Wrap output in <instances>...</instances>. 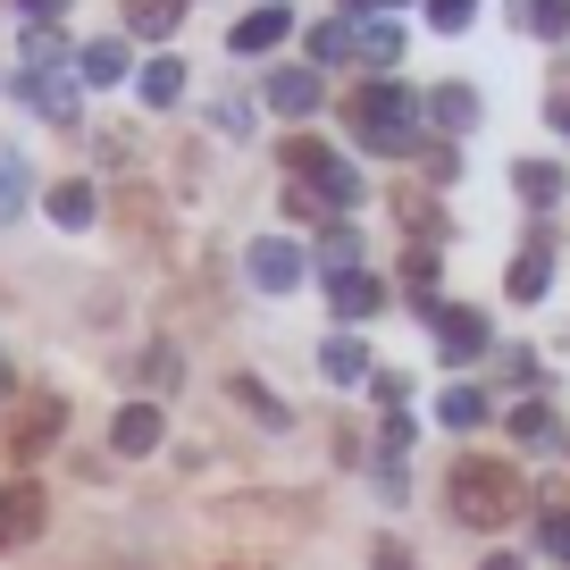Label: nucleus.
Segmentation results:
<instances>
[{"label": "nucleus", "mask_w": 570, "mask_h": 570, "mask_svg": "<svg viewBox=\"0 0 570 570\" xmlns=\"http://www.w3.org/2000/svg\"><path fill=\"white\" fill-rule=\"evenodd\" d=\"M344 126H353L361 142H370V151H411V92L403 85H386V76H377V85H361L353 101H344Z\"/></svg>", "instance_id": "obj_2"}, {"label": "nucleus", "mask_w": 570, "mask_h": 570, "mask_svg": "<svg viewBox=\"0 0 570 570\" xmlns=\"http://www.w3.org/2000/svg\"><path fill=\"white\" fill-rule=\"evenodd\" d=\"M109 445L118 453H160V403H126L109 420Z\"/></svg>", "instance_id": "obj_10"}, {"label": "nucleus", "mask_w": 570, "mask_h": 570, "mask_svg": "<svg viewBox=\"0 0 570 570\" xmlns=\"http://www.w3.org/2000/svg\"><path fill=\"white\" fill-rule=\"evenodd\" d=\"M512 436H520V445H546V436H553V411L546 403H520L512 411Z\"/></svg>", "instance_id": "obj_28"}, {"label": "nucleus", "mask_w": 570, "mask_h": 570, "mask_svg": "<svg viewBox=\"0 0 570 570\" xmlns=\"http://www.w3.org/2000/svg\"><path fill=\"white\" fill-rule=\"evenodd\" d=\"M9 9H18V18H35V26H59V18H68V0H9Z\"/></svg>", "instance_id": "obj_32"}, {"label": "nucleus", "mask_w": 570, "mask_h": 570, "mask_svg": "<svg viewBox=\"0 0 570 570\" xmlns=\"http://www.w3.org/2000/svg\"><path fill=\"white\" fill-rule=\"evenodd\" d=\"M377 570H411V553L403 546H377Z\"/></svg>", "instance_id": "obj_33"}, {"label": "nucleus", "mask_w": 570, "mask_h": 570, "mask_svg": "<svg viewBox=\"0 0 570 570\" xmlns=\"http://www.w3.org/2000/svg\"><path fill=\"white\" fill-rule=\"evenodd\" d=\"M92 210H101V202H92V185H51V218H59V227H92Z\"/></svg>", "instance_id": "obj_20"}, {"label": "nucleus", "mask_w": 570, "mask_h": 570, "mask_svg": "<svg viewBox=\"0 0 570 570\" xmlns=\"http://www.w3.org/2000/svg\"><path fill=\"white\" fill-rule=\"evenodd\" d=\"M177 18H185V0H126V35H142V42H168Z\"/></svg>", "instance_id": "obj_15"}, {"label": "nucleus", "mask_w": 570, "mask_h": 570, "mask_svg": "<svg viewBox=\"0 0 570 570\" xmlns=\"http://www.w3.org/2000/svg\"><path fill=\"white\" fill-rule=\"evenodd\" d=\"M42 512H51V503H42V487H35V479L0 487V553H18L26 537H42Z\"/></svg>", "instance_id": "obj_5"}, {"label": "nucleus", "mask_w": 570, "mask_h": 570, "mask_svg": "<svg viewBox=\"0 0 570 570\" xmlns=\"http://www.w3.org/2000/svg\"><path fill=\"white\" fill-rule=\"evenodd\" d=\"M0 386H9V361H0Z\"/></svg>", "instance_id": "obj_36"}, {"label": "nucleus", "mask_w": 570, "mask_h": 570, "mask_svg": "<svg viewBox=\"0 0 570 570\" xmlns=\"http://www.w3.org/2000/svg\"><path fill=\"white\" fill-rule=\"evenodd\" d=\"M142 386H177V353H168V344H151V353H142Z\"/></svg>", "instance_id": "obj_30"}, {"label": "nucleus", "mask_w": 570, "mask_h": 570, "mask_svg": "<svg viewBox=\"0 0 570 570\" xmlns=\"http://www.w3.org/2000/svg\"><path fill=\"white\" fill-rule=\"evenodd\" d=\"M177 92H185V68H177V59H151V68H142V101H151V109H168Z\"/></svg>", "instance_id": "obj_23"}, {"label": "nucleus", "mask_w": 570, "mask_h": 570, "mask_svg": "<svg viewBox=\"0 0 570 570\" xmlns=\"http://www.w3.org/2000/svg\"><path fill=\"white\" fill-rule=\"evenodd\" d=\"M59 428H68V403H59V394H35V403L18 411V428H9V453H18V470L42 462V453L59 445Z\"/></svg>", "instance_id": "obj_4"}, {"label": "nucleus", "mask_w": 570, "mask_h": 570, "mask_svg": "<svg viewBox=\"0 0 570 570\" xmlns=\"http://www.w3.org/2000/svg\"><path fill=\"white\" fill-rule=\"evenodd\" d=\"M277 160L294 168V177H311V185H320L327 202H361V177H353V168L336 160V151H327L320 135H285V151H277Z\"/></svg>", "instance_id": "obj_3"}, {"label": "nucleus", "mask_w": 570, "mask_h": 570, "mask_svg": "<svg viewBox=\"0 0 570 570\" xmlns=\"http://www.w3.org/2000/svg\"><path fill=\"white\" fill-rule=\"evenodd\" d=\"M487 570H529V562H512V553H495V562H487Z\"/></svg>", "instance_id": "obj_35"}, {"label": "nucleus", "mask_w": 570, "mask_h": 570, "mask_svg": "<svg viewBox=\"0 0 570 570\" xmlns=\"http://www.w3.org/2000/svg\"><path fill=\"white\" fill-rule=\"evenodd\" d=\"M436 344H445V353L462 361V353H487L495 336H487V320H479V311H462V303H453V311H436Z\"/></svg>", "instance_id": "obj_12"}, {"label": "nucleus", "mask_w": 570, "mask_h": 570, "mask_svg": "<svg viewBox=\"0 0 570 570\" xmlns=\"http://www.w3.org/2000/svg\"><path fill=\"white\" fill-rule=\"evenodd\" d=\"M546 285H553V252H546V235H529V252L503 268V294H512V303H537Z\"/></svg>", "instance_id": "obj_9"}, {"label": "nucleus", "mask_w": 570, "mask_h": 570, "mask_svg": "<svg viewBox=\"0 0 570 570\" xmlns=\"http://www.w3.org/2000/svg\"><path fill=\"white\" fill-rule=\"evenodd\" d=\"M520 35H570V0H512Z\"/></svg>", "instance_id": "obj_17"}, {"label": "nucleus", "mask_w": 570, "mask_h": 570, "mask_svg": "<svg viewBox=\"0 0 570 570\" xmlns=\"http://www.w3.org/2000/svg\"><path fill=\"white\" fill-rule=\"evenodd\" d=\"M361 51V35L344 18H327V26H311V59H320V68H336V59H353Z\"/></svg>", "instance_id": "obj_18"}, {"label": "nucleus", "mask_w": 570, "mask_h": 570, "mask_svg": "<svg viewBox=\"0 0 570 570\" xmlns=\"http://www.w3.org/2000/svg\"><path fill=\"white\" fill-rule=\"evenodd\" d=\"M252 277H261L268 294H285V285H303V252L268 235V244H252Z\"/></svg>", "instance_id": "obj_11"}, {"label": "nucleus", "mask_w": 570, "mask_h": 570, "mask_svg": "<svg viewBox=\"0 0 570 570\" xmlns=\"http://www.w3.org/2000/svg\"><path fill=\"white\" fill-rule=\"evenodd\" d=\"M268 9H285V0H268Z\"/></svg>", "instance_id": "obj_37"}, {"label": "nucleus", "mask_w": 570, "mask_h": 570, "mask_svg": "<svg viewBox=\"0 0 570 570\" xmlns=\"http://www.w3.org/2000/svg\"><path fill=\"white\" fill-rule=\"evenodd\" d=\"M361 59H370V68H394V59H403V26L370 18V26H361Z\"/></svg>", "instance_id": "obj_19"}, {"label": "nucleus", "mask_w": 570, "mask_h": 570, "mask_svg": "<svg viewBox=\"0 0 570 570\" xmlns=\"http://www.w3.org/2000/svg\"><path fill=\"white\" fill-rule=\"evenodd\" d=\"M18 210H26V160L0 142V218H18Z\"/></svg>", "instance_id": "obj_25"}, {"label": "nucleus", "mask_w": 570, "mask_h": 570, "mask_svg": "<svg viewBox=\"0 0 570 570\" xmlns=\"http://www.w3.org/2000/svg\"><path fill=\"white\" fill-rule=\"evenodd\" d=\"M428 118L445 126V135H470V126H479V92L470 85H436L428 92Z\"/></svg>", "instance_id": "obj_14"}, {"label": "nucleus", "mask_w": 570, "mask_h": 570, "mask_svg": "<svg viewBox=\"0 0 570 570\" xmlns=\"http://www.w3.org/2000/svg\"><path fill=\"white\" fill-rule=\"evenodd\" d=\"M470 18H479V0H428V26H436V35H462Z\"/></svg>", "instance_id": "obj_29"}, {"label": "nucleus", "mask_w": 570, "mask_h": 570, "mask_svg": "<svg viewBox=\"0 0 570 570\" xmlns=\"http://www.w3.org/2000/svg\"><path fill=\"white\" fill-rule=\"evenodd\" d=\"M327 303H336V320H377L386 285H377L370 268H344V277H327Z\"/></svg>", "instance_id": "obj_7"}, {"label": "nucleus", "mask_w": 570, "mask_h": 570, "mask_svg": "<svg viewBox=\"0 0 570 570\" xmlns=\"http://www.w3.org/2000/svg\"><path fill=\"white\" fill-rule=\"evenodd\" d=\"M76 76H85V85H118L126 76V42H92V51L76 59Z\"/></svg>", "instance_id": "obj_21"}, {"label": "nucleus", "mask_w": 570, "mask_h": 570, "mask_svg": "<svg viewBox=\"0 0 570 570\" xmlns=\"http://www.w3.org/2000/svg\"><path fill=\"white\" fill-rule=\"evenodd\" d=\"M445 503H453V520H470V529H503V520L520 512V470L512 462H453Z\"/></svg>", "instance_id": "obj_1"}, {"label": "nucleus", "mask_w": 570, "mask_h": 570, "mask_svg": "<svg viewBox=\"0 0 570 570\" xmlns=\"http://www.w3.org/2000/svg\"><path fill=\"white\" fill-rule=\"evenodd\" d=\"M285 26H294V18H285V9H252V18L235 26V35H227V51L261 59V51H277V42H285Z\"/></svg>", "instance_id": "obj_13"}, {"label": "nucleus", "mask_w": 570, "mask_h": 570, "mask_svg": "<svg viewBox=\"0 0 570 570\" xmlns=\"http://www.w3.org/2000/svg\"><path fill=\"white\" fill-rule=\"evenodd\" d=\"M537 546H546V553H553V562H570V512H553V520H546V529H537Z\"/></svg>", "instance_id": "obj_31"}, {"label": "nucleus", "mask_w": 570, "mask_h": 570, "mask_svg": "<svg viewBox=\"0 0 570 570\" xmlns=\"http://www.w3.org/2000/svg\"><path fill=\"white\" fill-rule=\"evenodd\" d=\"M327 377H336V386H361V377H370V353H361L353 336H336L327 344Z\"/></svg>", "instance_id": "obj_24"}, {"label": "nucleus", "mask_w": 570, "mask_h": 570, "mask_svg": "<svg viewBox=\"0 0 570 570\" xmlns=\"http://www.w3.org/2000/svg\"><path fill=\"white\" fill-rule=\"evenodd\" d=\"M512 185H520V202H529V210H553V202H562V168H553V160H520Z\"/></svg>", "instance_id": "obj_16"}, {"label": "nucleus", "mask_w": 570, "mask_h": 570, "mask_svg": "<svg viewBox=\"0 0 570 570\" xmlns=\"http://www.w3.org/2000/svg\"><path fill=\"white\" fill-rule=\"evenodd\" d=\"M436 411H445V428H479V420H487V394H479V386H453Z\"/></svg>", "instance_id": "obj_26"}, {"label": "nucleus", "mask_w": 570, "mask_h": 570, "mask_svg": "<svg viewBox=\"0 0 570 570\" xmlns=\"http://www.w3.org/2000/svg\"><path fill=\"white\" fill-rule=\"evenodd\" d=\"M553 126H562V135H570V92H562V101H553Z\"/></svg>", "instance_id": "obj_34"}, {"label": "nucleus", "mask_w": 570, "mask_h": 570, "mask_svg": "<svg viewBox=\"0 0 570 570\" xmlns=\"http://www.w3.org/2000/svg\"><path fill=\"white\" fill-rule=\"evenodd\" d=\"M320 68H277L268 76V109H285V118H311V109H320Z\"/></svg>", "instance_id": "obj_8"}, {"label": "nucleus", "mask_w": 570, "mask_h": 570, "mask_svg": "<svg viewBox=\"0 0 570 570\" xmlns=\"http://www.w3.org/2000/svg\"><path fill=\"white\" fill-rule=\"evenodd\" d=\"M18 92H26V109H42V118H59V126L76 118V76L68 68H26Z\"/></svg>", "instance_id": "obj_6"}, {"label": "nucleus", "mask_w": 570, "mask_h": 570, "mask_svg": "<svg viewBox=\"0 0 570 570\" xmlns=\"http://www.w3.org/2000/svg\"><path fill=\"white\" fill-rule=\"evenodd\" d=\"M320 268H327V277L361 268V235H353V227H327V235H320Z\"/></svg>", "instance_id": "obj_22"}, {"label": "nucleus", "mask_w": 570, "mask_h": 570, "mask_svg": "<svg viewBox=\"0 0 570 570\" xmlns=\"http://www.w3.org/2000/svg\"><path fill=\"white\" fill-rule=\"evenodd\" d=\"M26 68H68V42H59V26H35V35H26Z\"/></svg>", "instance_id": "obj_27"}]
</instances>
